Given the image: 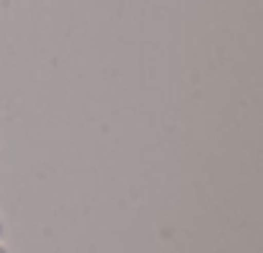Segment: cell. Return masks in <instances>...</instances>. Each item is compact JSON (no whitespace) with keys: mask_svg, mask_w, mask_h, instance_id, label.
<instances>
[{"mask_svg":"<svg viewBox=\"0 0 263 253\" xmlns=\"http://www.w3.org/2000/svg\"><path fill=\"white\" fill-rule=\"evenodd\" d=\"M0 253H8V250H6V248H3V245H0Z\"/></svg>","mask_w":263,"mask_h":253,"instance_id":"cell-1","label":"cell"},{"mask_svg":"<svg viewBox=\"0 0 263 253\" xmlns=\"http://www.w3.org/2000/svg\"><path fill=\"white\" fill-rule=\"evenodd\" d=\"M0 232H3V225H0Z\"/></svg>","mask_w":263,"mask_h":253,"instance_id":"cell-2","label":"cell"}]
</instances>
